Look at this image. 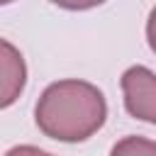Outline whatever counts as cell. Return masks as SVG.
I'll use <instances>...</instances> for the list:
<instances>
[{"label": "cell", "instance_id": "obj_5", "mask_svg": "<svg viewBox=\"0 0 156 156\" xmlns=\"http://www.w3.org/2000/svg\"><path fill=\"white\" fill-rule=\"evenodd\" d=\"M51 2L63 7V10H90V7L102 5L105 0H51Z\"/></svg>", "mask_w": 156, "mask_h": 156}, {"label": "cell", "instance_id": "obj_7", "mask_svg": "<svg viewBox=\"0 0 156 156\" xmlns=\"http://www.w3.org/2000/svg\"><path fill=\"white\" fill-rule=\"evenodd\" d=\"M146 39H149L151 51L156 54V5H154V10L149 12V20H146Z\"/></svg>", "mask_w": 156, "mask_h": 156}, {"label": "cell", "instance_id": "obj_8", "mask_svg": "<svg viewBox=\"0 0 156 156\" xmlns=\"http://www.w3.org/2000/svg\"><path fill=\"white\" fill-rule=\"evenodd\" d=\"M0 2H2V5H7V2H12V0H0Z\"/></svg>", "mask_w": 156, "mask_h": 156}, {"label": "cell", "instance_id": "obj_1", "mask_svg": "<svg viewBox=\"0 0 156 156\" xmlns=\"http://www.w3.org/2000/svg\"><path fill=\"white\" fill-rule=\"evenodd\" d=\"M107 119V102L98 85L78 78L51 83L37 107L34 122L41 134L56 141L78 144L90 139Z\"/></svg>", "mask_w": 156, "mask_h": 156}, {"label": "cell", "instance_id": "obj_2", "mask_svg": "<svg viewBox=\"0 0 156 156\" xmlns=\"http://www.w3.org/2000/svg\"><path fill=\"white\" fill-rule=\"evenodd\" d=\"M124 107L132 117L156 124V73L146 66H132L122 73Z\"/></svg>", "mask_w": 156, "mask_h": 156}, {"label": "cell", "instance_id": "obj_3", "mask_svg": "<svg viewBox=\"0 0 156 156\" xmlns=\"http://www.w3.org/2000/svg\"><path fill=\"white\" fill-rule=\"evenodd\" d=\"M0 73H2V80H0V105L10 107L17 100V95L22 93V88H24L27 68H24L22 54L7 39L0 41Z\"/></svg>", "mask_w": 156, "mask_h": 156}, {"label": "cell", "instance_id": "obj_4", "mask_svg": "<svg viewBox=\"0 0 156 156\" xmlns=\"http://www.w3.org/2000/svg\"><path fill=\"white\" fill-rule=\"evenodd\" d=\"M110 156H156V141L144 136H124L112 146Z\"/></svg>", "mask_w": 156, "mask_h": 156}, {"label": "cell", "instance_id": "obj_6", "mask_svg": "<svg viewBox=\"0 0 156 156\" xmlns=\"http://www.w3.org/2000/svg\"><path fill=\"white\" fill-rule=\"evenodd\" d=\"M5 156H51V154L41 151L39 146H32V144H20V146H12Z\"/></svg>", "mask_w": 156, "mask_h": 156}]
</instances>
